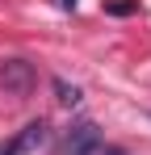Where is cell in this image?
Returning a JSON list of instances; mask_svg holds the SVG:
<instances>
[{
  "mask_svg": "<svg viewBox=\"0 0 151 155\" xmlns=\"http://www.w3.org/2000/svg\"><path fill=\"white\" fill-rule=\"evenodd\" d=\"M34 84H38V71H34V63H25V59H4V63H0V88H4V92H13V97H25Z\"/></svg>",
  "mask_w": 151,
  "mask_h": 155,
  "instance_id": "cell-1",
  "label": "cell"
},
{
  "mask_svg": "<svg viewBox=\"0 0 151 155\" xmlns=\"http://www.w3.org/2000/svg\"><path fill=\"white\" fill-rule=\"evenodd\" d=\"M46 143V122L38 117V122H29V126H21L8 143H0V155H29V151H38Z\"/></svg>",
  "mask_w": 151,
  "mask_h": 155,
  "instance_id": "cell-2",
  "label": "cell"
},
{
  "mask_svg": "<svg viewBox=\"0 0 151 155\" xmlns=\"http://www.w3.org/2000/svg\"><path fill=\"white\" fill-rule=\"evenodd\" d=\"M92 147H101L97 122H80V126H72V134H67V151H72V155H88Z\"/></svg>",
  "mask_w": 151,
  "mask_h": 155,
  "instance_id": "cell-3",
  "label": "cell"
},
{
  "mask_svg": "<svg viewBox=\"0 0 151 155\" xmlns=\"http://www.w3.org/2000/svg\"><path fill=\"white\" fill-rule=\"evenodd\" d=\"M55 101L59 105H80V88L67 84V80H55Z\"/></svg>",
  "mask_w": 151,
  "mask_h": 155,
  "instance_id": "cell-4",
  "label": "cell"
},
{
  "mask_svg": "<svg viewBox=\"0 0 151 155\" xmlns=\"http://www.w3.org/2000/svg\"><path fill=\"white\" fill-rule=\"evenodd\" d=\"M88 155H126V151H122V147H105V143H101V147H92Z\"/></svg>",
  "mask_w": 151,
  "mask_h": 155,
  "instance_id": "cell-5",
  "label": "cell"
},
{
  "mask_svg": "<svg viewBox=\"0 0 151 155\" xmlns=\"http://www.w3.org/2000/svg\"><path fill=\"white\" fill-rule=\"evenodd\" d=\"M63 8H76V0H63Z\"/></svg>",
  "mask_w": 151,
  "mask_h": 155,
  "instance_id": "cell-6",
  "label": "cell"
}]
</instances>
